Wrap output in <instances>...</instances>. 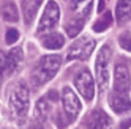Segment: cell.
Masks as SVG:
<instances>
[{"mask_svg":"<svg viewBox=\"0 0 131 129\" xmlns=\"http://www.w3.org/2000/svg\"><path fill=\"white\" fill-rule=\"evenodd\" d=\"M60 64H62L60 55H44V57H41L32 71V84L35 87L44 85L46 82H49L57 74Z\"/></svg>","mask_w":131,"mask_h":129,"instance_id":"6da1fadb","label":"cell"},{"mask_svg":"<svg viewBox=\"0 0 131 129\" xmlns=\"http://www.w3.org/2000/svg\"><path fill=\"white\" fill-rule=\"evenodd\" d=\"M29 107H30L29 88L24 84H19L10 95V109L13 118L17 121H24L29 115Z\"/></svg>","mask_w":131,"mask_h":129,"instance_id":"7a4b0ae2","label":"cell"},{"mask_svg":"<svg viewBox=\"0 0 131 129\" xmlns=\"http://www.w3.org/2000/svg\"><path fill=\"white\" fill-rule=\"evenodd\" d=\"M109 64H111V47L106 44L100 49L96 55V61H95L96 82L101 93H104V90L109 85Z\"/></svg>","mask_w":131,"mask_h":129,"instance_id":"3957f363","label":"cell"},{"mask_svg":"<svg viewBox=\"0 0 131 129\" xmlns=\"http://www.w3.org/2000/svg\"><path fill=\"white\" fill-rule=\"evenodd\" d=\"M60 99H62V104H63V113H65V117H67V120H68L70 123H73L74 120L79 117L81 109H82L78 95L74 93L70 87H65L62 90Z\"/></svg>","mask_w":131,"mask_h":129,"instance_id":"277c9868","label":"cell"},{"mask_svg":"<svg viewBox=\"0 0 131 129\" xmlns=\"http://www.w3.org/2000/svg\"><path fill=\"white\" fill-rule=\"evenodd\" d=\"M93 49H95V41L90 36H81L79 40H76L68 49L67 60H87Z\"/></svg>","mask_w":131,"mask_h":129,"instance_id":"5b68a950","label":"cell"},{"mask_svg":"<svg viewBox=\"0 0 131 129\" xmlns=\"http://www.w3.org/2000/svg\"><path fill=\"white\" fill-rule=\"evenodd\" d=\"M74 87L85 101H92L95 96V80H93L92 72L89 69H81L79 72H76Z\"/></svg>","mask_w":131,"mask_h":129,"instance_id":"8992f818","label":"cell"},{"mask_svg":"<svg viewBox=\"0 0 131 129\" xmlns=\"http://www.w3.org/2000/svg\"><path fill=\"white\" fill-rule=\"evenodd\" d=\"M59 21H60L59 5L55 2H48L46 3V10H44L41 19H40V24H38V33L54 30L59 25Z\"/></svg>","mask_w":131,"mask_h":129,"instance_id":"52a82bcc","label":"cell"},{"mask_svg":"<svg viewBox=\"0 0 131 129\" xmlns=\"http://www.w3.org/2000/svg\"><path fill=\"white\" fill-rule=\"evenodd\" d=\"M21 63H22V49L13 47L8 54L2 55V72L10 76L21 66Z\"/></svg>","mask_w":131,"mask_h":129,"instance_id":"ba28073f","label":"cell"},{"mask_svg":"<svg viewBox=\"0 0 131 129\" xmlns=\"http://www.w3.org/2000/svg\"><path fill=\"white\" fill-rule=\"evenodd\" d=\"M109 106L118 115L131 112V101H129L128 93H118V91L112 90L109 95Z\"/></svg>","mask_w":131,"mask_h":129,"instance_id":"9c48e42d","label":"cell"},{"mask_svg":"<svg viewBox=\"0 0 131 129\" xmlns=\"http://www.w3.org/2000/svg\"><path fill=\"white\" fill-rule=\"evenodd\" d=\"M129 90V71L126 64H117L114 71V91L128 93Z\"/></svg>","mask_w":131,"mask_h":129,"instance_id":"30bf717a","label":"cell"},{"mask_svg":"<svg viewBox=\"0 0 131 129\" xmlns=\"http://www.w3.org/2000/svg\"><path fill=\"white\" fill-rule=\"evenodd\" d=\"M87 129H112V120L103 110H93L87 118Z\"/></svg>","mask_w":131,"mask_h":129,"instance_id":"8fae6325","label":"cell"},{"mask_svg":"<svg viewBox=\"0 0 131 129\" xmlns=\"http://www.w3.org/2000/svg\"><path fill=\"white\" fill-rule=\"evenodd\" d=\"M41 44H43V47H44V49L57 50V49L63 47L65 38H63V35H62V33H57V32L48 33V35H44L43 38H41Z\"/></svg>","mask_w":131,"mask_h":129,"instance_id":"7c38bea8","label":"cell"},{"mask_svg":"<svg viewBox=\"0 0 131 129\" xmlns=\"http://www.w3.org/2000/svg\"><path fill=\"white\" fill-rule=\"evenodd\" d=\"M52 104H54V102H51L49 98L46 96V95L38 101V102H36V107H35V118H36V123H41V121H44V120H46V117H48V113H49Z\"/></svg>","mask_w":131,"mask_h":129,"instance_id":"4fadbf2b","label":"cell"},{"mask_svg":"<svg viewBox=\"0 0 131 129\" xmlns=\"http://www.w3.org/2000/svg\"><path fill=\"white\" fill-rule=\"evenodd\" d=\"M41 6V2H32V0H24L22 2V11H24V19L27 24H30L33 21V17L38 11V8Z\"/></svg>","mask_w":131,"mask_h":129,"instance_id":"5bb4252c","label":"cell"},{"mask_svg":"<svg viewBox=\"0 0 131 129\" xmlns=\"http://www.w3.org/2000/svg\"><path fill=\"white\" fill-rule=\"evenodd\" d=\"M115 16L120 24L131 19V2H118L115 6Z\"/></svg>","mask_w":131,"mask_h":129,"instance_id":"9a60e30c","label":"cell"},{"mask_svg":"<svg viewBox=\"0 0 131 129\" xmlns=\"http://www.w3.org/2000/svg\"><path fill=\"white\" fill-rule=\"evenodd\" d=\"M2 17L8 22H16L17 21V8L13 2L2 3Z\"/></svg>","mask_w":131,"mask_h":129,"instance_id":"2e32d148","label":"cell"},{"mask_svg":"<svg viewBox=\"0 0 131 129\" xmlns=\"http://www.w3.org/2000/svg\"><path fill=\"white\" fill-rule=\"evenodd\" d=\"M84 29V19H79V17H73V19L65 25V30H67V35L74 38V36H78L79 32Z\"/></svg>","mask_w":131,"mask_h":129,"instance_id":"e0dca14e","label":"cell"},{"mask_svg":"<svg viewBox=\"0 0 131 129\" xmlns=\"http://www.w3.org/2000/svg\"><path fill=\"white\" fill-rule=\"evenodd\" d=\"M112 24V16L111 13H104V17H101V19H98L95 24H93V30L95 32H104L106 29H109Z\"/></svg>","mask_w":131,"mask_h":129,"instance_id":"ac0fdd59","label":"cell"},{"mask_svg":"<svg viewBox=\"0 0 131 129\" xmlns=\"http://www.w3.org/2000/svg\"><path fill=\"white\" fill-rule=\"evenodd\" d=\"M118 44L122 49L131 52V33H122L118 38Z\"/></svg>","mask_w":131,"mask_h":129,"instance_id":"d6986e66","label":"cell"},{"mask_svg":"<svg viewBox=\"0 0 131 129\" xmlns=\"http://www.w3.org/2000/svg\"><path fill=\"white\" fill-rule=\"evenodd\" d=\"M17 40H19V32H17L16 29H8L6 30V35H5L6 44H14Z\"/></svg>","mask_w":131,"mask_h":129,"instance_id":"ffe728a7","label":"cell"},{"mask_svg":"<svg viewBox=\"0 0 131 129\" xmlns=\"http://www.w3.org/2000/svg\"><path fill=\"white\" fill-rule=\"evenodd\" d=\"M46 96H48V98H49V101H51V102H54V104L59 101V95H57V91H55V90H51Z\"/></svg>","mask_w":131,"mask_h":129,"instance_id":"44dd1931","label":"cell"},{"mask_svg":"<svg viewBox=\"0 0 131 129\" xmlns=\"http://www.w3.org/2000/svg\"><path fill=\"white\" fill-rule=\"evenodd\" d=\"M131 126V118H126V120H123L122 123H118V127L117 129H128Z\"/></svg>","mask_w":131,"mask_h":129,"instance_id":"7402d4cb","label":"cell"},{"mask_svg":"<svg viewBox=\"0 0 131 129\" xmlns=\"http://www.w3.org/2000/svg\"><path fill=\"white\" fill-rule=\"evenodd\" d=\"M27 129H43V126H41V123H33V124H30Z\"/></svg>","mask_w":131,"mask_h":129,"instance_id":"603a6c76","label":"cell"},{"mask_svg":"<svg viewBox=\"0 0 131 129\" xmlns=\"http://www.w3.org/2000/svg\"><path fill=\"white\" fill-rule=\"evenodd\" d=\"M104 6H106V3H104V2H100V3H98V11H100V13H103V8H104Z\"/></svg>","mask_w":131,"mask_h":129,"instance_id":"cb8c5ba5","label":"cell"}]
</instances>
